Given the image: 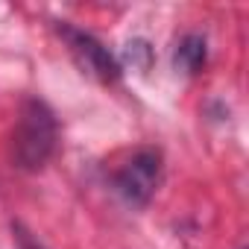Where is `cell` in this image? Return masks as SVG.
Masks as SVG:
<instances>
[{
    "mask_svg": "<svg viewBox=\"0 0 249 249\" xmlns=\"http://www.w3.org/2000/svg\"><path fill=\"white\" fill-rule=\"evenodd\" d=\"M56 147L59 123L53 108L38 97H27L18 108V120L12 129V164L24 173H38L47 167Z\"/></svg>",
    "mask_w": 249,
    "mask_h": 249,
    "instance_id": "1",
    "label": "cell"
},
{
    "mask_svg": "<svg viewBox=\"0 0 249 249\" xmlns=\"http://www.w3.org/2000/svg\"><path fill=\"white\" fill-rule=\"evenodd\" d=\"M164 173V159L156 147L138 150L129 161H123L120 170L114 173V191L120 199L132 208H147L150 199L156 196Z\"/></svg>",
    "mask_w": 249,
    "mask_h": 249,
    "instance_id": "2",
    "label": "cell"
},
{
    "mask_svg": "<svg viewBox=\"0 0 249 249\" xmlns=\"http://www.w3.org/2000/svg\"><path fill=\"white\" fill-rule=\"evenodd\" d=\"M56 33H59L62 41L68 44L73 62H76L88 76H94L97 82L114 85V82L123 76V65L117 62V56H114L100 38H94L91 33H85V30H79V27H73V24H68V21H59V24H56Z\"/></svg>",
    "mask_w": 249,
    "mask_h": 249,
    "instance_id": "3",
    "label": "cell"
},
{
    "mask_svg": "<svg viewBox=\"0 0 249 249\" xmlns=\"http://www.w3.org/2000/svg\"><path fill=\"white\" fill-rule=\"evenodd\" d=\"M205 62H208V41H205V36L188 33L176 44V53H173L176 71H182V73H199L205 68Z\"/></svg>",
    "mask_w": 249,
    "mask_h": 249,
    "instance_id": "4",
    "label": "cell"
},
{
    "mask_svg": "<svg viewBox=\"0 0 249 249\" xmlns=\"http://www.w3.org/2000/svg\"><path fill=\"white\" fill-rule=\"evenodd\" d=\"M126 62H132L135 68L147 71L150 62H153V47H150L144 38H132V41L126 44Z\"/></svg>",
    "mask_w": 249,
    "mask_h": 249,
    "instance_id": "5",
    "label": "cell"
},
{
    "mask_svg": "<svg viewBox=\"0 0 249 249\" xmlns=\"http://www.w3.org/2000/svg\"><path fill=\"white\" fill-rule=\"evenodd\" d=\"M15 231H18V240H21V246H24V249H44L41 243H36V240L30 237V231H24V229H21V223H15Z\"/></svg>",
    "mask_w": 249,
    "mask_h": 249,
    "instance_id": "6",
    "label": "cell"
}]
</instances>
